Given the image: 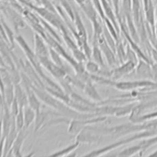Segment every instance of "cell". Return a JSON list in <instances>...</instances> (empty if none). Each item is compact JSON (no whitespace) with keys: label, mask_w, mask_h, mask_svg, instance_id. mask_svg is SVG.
<instances>
[{"label":"cell","mask_w":157,"mask_h":157,"mask_svg":"<svg viewBox=\"0 0 157 157\" xmlns=\"http://www.w3.org/2000/svg\"><path fill=\"white\" fill-rule=\"evenodd\" d=\"M15 124L18 131L21 130L24 128V116L23 108L20 107L17 115L15 116Z\"/></svg>","instance_id":"30bf717a"},{"label":"cell","mask_w":157,"mask_h":157,"mask_svg":"<svg viewBox=\"0 0 157 157\" xmlns=\"http://www.w3.org/2000/svg\"><path fill=\"white\" fill-rule=\"evenodd\" d=\"M93 59L96 63L98 64H102V59L101 56V51L98 47V46L96 45V44L94 42L93 45V47L91 50V55Z\"/></svg>","instance_id":"8fae6325"},{"label":"cell","mask_w":157,"mask_h":157,"mask_svg":"<svg viewBox=\"0 0 157 157\" xmlns=\"http://www.w3.org/2000/svg\"><path fill=\"white\" fill-rule=\"evenodd\" d=\"M28 105L33 109L36 113L39 112L42 110V101L37 97L36 93L31 88H26Z\"/></svg>","instance_id":"277c9868"},{"label":"cell","mask_w":157,"mask_h":157,"mask_svg":"<svg viewBox=\"0 0 157 157\" xmlns=\"http://www.w3.org/2000/svg\"><path fill=\"white\" fill-rule=\"evenodd\" d=\"M148 22L154 28L155 26V10L152 0H150L147 7L144 10Z\"/></svg>","instance_id":"ba28073f"},{"label":"cell","mask_w":157,"mask_h":157,"mask_svg":"<svg viewBox=\"0 0 157 157\" xmlns=\"http://www.w3.org/2000/svg\"><path fill=\"white\" fill-rule=\"evenodd\" d=\"M80 144L75 140L73 144L59 150H58L52 154L50 155V156H68L69 154L73 153L74 151H75L79 146Z\"/></svg>","instance_id":"8992f818"},{"label":"cell","mask_w":157,"mask_h":157,"mask_svg":"<svg viewBox=\"0 0 157 157\" xmlns=\"http://www.w3.org/2000/svg\"><path fill=\"white\" fill-rule=\"evenodd\" d=\"M38 59L40 65L45 67L55 77L61 80L67 75L64 69L53 63L49 57H41L38 58Z\"/></svg>","instance_id":"6da1fadb"},{"label":"cell","mask_w":157,"mask_h":157,"mask_svg":"<svg viewBox=\"0 0 157 157\" xmlns=\"http://www.w3.org/2000/svg\"><path fill=\"white\" fill-rule=\"evenodd\" d=\"M23 116L24 128L28 129V128L34 122L36 113L33 109L26 105L23 107Z\"/></svg>","instance_id":"5b68a950"},{"label":"cell","mask_w":157,"mask_h":157,"mask_svg":"<svg viewBox=\"0 0 157 157\" xmlns=\"http://www.w3.org/2000/svg\"><path fill=\"white\" fill-rule=\"evenodd\" d=\"M85 69L88 73L95 74L98 71L99 66L97 63L91 61H88L85 64Z\"/></svg>","instance_id":"7c38bea8"},{"label":"cell","mask_w":157,"mask_h":157,"mask_svg":"<svg viewBox=\"0 0 157 157\" xmlns=\"http://www.w3.org/2000/svg\"><path fill=\"white\" fill-rule=\"evenodd\" d=\"M48 47H49V58H50V59L58 66L64 68L61 55L55 49H53L50 46Z\"/></svg>","instance_id":"9c48e42d"},{"label":"cell","mask_w":157,"mask_h":157,"mask_svg":"<svg viewBox=\"0 0 157 157\" xmlns=\"http://www.w3.org/2000/svg\"><path fill=\"white\" fill-rule=\"evenodd\" d=\"M112 2H113V7L115 8V13H118V11H119V0H112Z\"/></svg>","instance_id":"4fadbf2b"},{"label":"cell","mask_w":157,"mask_h":157,"mask_svg":"<svg viewBox=\"0 0 157 157\" xmlns=\"http://www.w3.org/2000/svg\"><path fill=\"white\" fill-rule=\"evenodd\" d=\"M29 134V131L27 128H23L18 131L17 135L13 142L12 148L7 156H21V148L23 143Z\"/></svg>","instance_id":"7a4b0ae2"},{"label":"cell","mask_w":157,"mask_h":157,"mask_svg":"<svg viewBox=\"0 0 157 157\" xmlns=\"http://www.w3.org/2000/svg\"><path fill=\"white\" fill-rule=\"evenodd\" d=\"M83 90L85 94L89 97L90 99L95 101L100 99V97L95 90L94 87L92 85L91 81H88L85 83Z\"/></svg>","instance_id":"52a82bcc"},{"label":"cell","mask_w":157,"mask_h":157,"mask_svg":"<svg viewBox=\"0 0 157 157\" xmlns=\"http://www.w3.org/2000/svg\"><path fill=\"white\" fill-rule=\"evenodd\" d=\"M34 52L37 58L49 57V47L45 39L39 34H36L34 38Z\"/></svg>","instance_id":"3957f363"}]
</instances>
